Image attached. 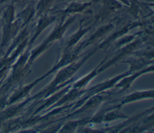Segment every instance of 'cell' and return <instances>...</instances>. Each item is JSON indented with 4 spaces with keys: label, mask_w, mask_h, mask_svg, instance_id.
<instances>
[{
    "label": "cell",
    "mask_w": 154,
    "mask_h": 133,
    "mask_svg": "<svg viewBox=\"0 0 154 133\" xmlns=\"http://www.w3.org/2000/svg\"><path fill=\"white\" fill-rule=\"evenodd\" d=\"M53 0H43L42 3V7L43 8H46L52 1Z\"/></svg>",
    "instance_id": "cell-1"
},
{
    "label": "cell",
    "mask_w": 154,
    "mask_h": 133,
    "mask_svg": "<svg viewBox=\"0 0 154 133\" xmlns=\"http://www.w3.org/2000/svg\"><path fill=\"white\" fill-rule=\"evenodd\" d=\"M108 5L111 8H117L119 6V5L116 2L112 1H109L108 3Z\"/></svg>",
    "instance_id": "cell-2"
}]
</instances>
